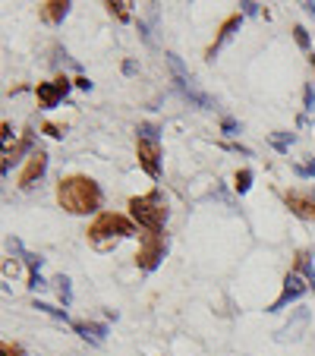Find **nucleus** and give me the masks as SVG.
Returning <instances> with one entry per match:
<instances>
[{
    "label": "nucleus",
    "mask_w": 315,
    "mask_h": 356,
    "mask_svg": "<svg viewBox=\"0 0 315 356\" xmlns=\"http://www.w3.org/2000/svg\"><path fill=\"white\" fill-rule=\"evenodd\" d=\"M57 202L70 215H92L101 205V189L88 177H67L57 183Z\"/></svg>",
    "instance_id": "obj_1"
},
{
    "label": "nucleus",
    "mask_w": 315,
    "mask_h": 356,
    "mask_svg": "<svg viewBox=\"0 0 315 356\" xmlns=\"http://www.w3.org/2000/svg\"><path fill=\"white\" fill-rule=\"evenodd\" d=\"M129 215L139 227H145L148 234H161L164 221H168V209L158 193H148V195H139V199L129 202Z\"/></svg>",
    "instance_id": "obj_2"
},
{
    "label": "nucleus",
    "mask_w": 315,
    "mask_h": 356,
    "mask_svg": "<svg viewBox=\"0 0 315 356\" xmlns=\"http://www.w3.org/2000/svg\"><path fill=\"white\" fill-rule=\"evenodd\" d=\"M133 234H136L133 224L123 215H114V211H101L92 221V227H88V236H92L95 243L104 240V236H133Z\"/></svg>",
    "instance_id": "obj_3"
},
{
    "label": "nucleus",
    "mask_w": 315,
    "mask_h": 356,
    "mask_svg": "<svg viewBox=\"0 0 315 356\" xmlns=\"http://www.w3.org/2000/svg\"><path fill=\"white\" fill-rule=\"evenodd\" d=\"M164 249H168V243H164L161 234H145V236H142L139 252H136V265H139V268H145V271L158 268V262L164 259Z\"/></svg>",
    "instance_id": "obj_4"
},
{
    "label": "nucleus",
    "mask_w": 315,
    "mask_h": 356,
    "mask_svg": "<svg viewBox=\"0 0 315 356\" xmlns=\"http://www.w3.org/2000/svg\"><path fill=\"white\" fill-rule=\"evenodd\" d=\"M306 290H309V281H306V277H302V275H296V271H293V275H287V277H284V290H281V296H277V300H275V306H271V312H281L284 306H287V302L300 300V296L306 293Z\"/></svg>",
    "instance_id": "obj_5"
},
{
    "label": "nucleus",
    "mask_w": 315,
    "mask_h": 356,
    "mask_svg": "<svg viewBox=\"0 0 315 356\" xmlns=\"http://www.w3.org/2000/svg\"><path fill=\"white\" fill-rule=\"evenodd\" d=\"M136 158H139L142 170H145L148 177H161V155H158V142H148V139H139V145H136Z\"/></svg>",
    "instance_id": "obj_6"
},
{
    "label": "nucleus",
    "mask_w": 315,
    "mask_h": 356,
    "mask_svg": "<svg viewBox=\"0 0 315 356\" xmlns=\"http://www.w3.org/2000/svg\"><path fill=\"white\" fill-rule=\"evenodd\" d=\"M70 92V79H54V82H41L38 86V101L41 108H57Z\"/></svg>",
    "instance_id": "obj_7"
},
{
    "label": "nucleus",
    "mask_w": 315,
    "mask_h": 356,
    "mask_svg": "<svg viewBox=\"0 0 315 356\" xmlns=\"http://www.w3.org/2000/svg\"><path fill=\"white\" fill-rule=\"evenodd\" d=\"M45 170H47L45 152H32V155H29V161H26V168H22V174H19V186L22 189L35 186V180H41V177H45Z\"/></svg>",
    "instance_id": "obj_8"
},
{
    "label": "nucleus",
    "mask_w": 315,
    "mask_h": 356,
    "mask_svg": "<svg viewBox=\"0 0 315 356\" xmlns=\"http://www.w3.org/2000/svg\"><path fill=\"white\" fill-rule=\"evenodd\" d=\"M287 209L302 221H315V195L312 193H287Z\"/></svg>",
    "instance_id": "obj_9"
},
{
    "label": "nucleus",
    "mask_w": 315,
    "mask_h": 356,
    "mask_svg": "<svg viewBox=\"0 0 315 356\" xmlns=\"http://www.w3.org/2000/svg\"><path fill=\"white\" fill-rule=\"evenodd\" d=\"M174 82H177V88H180V92L186 95L189 101H193L195 108H215V104H211V98H208L202 88H195V82L189 79V76H186V79H174Z\"/></svg>",
    "instance_id": "obj_10"
},
{
    "label": "nucleus",
    "mask_w": 315,
    "mask_h": 356,
    "mask_svg": "<svg viewBox=\"0 0 315 356\" xmlns=\"http://www.w3.org/2000/svg\"><path fill=\"white\" fill-rule=\"evenodd\" d=\"M236 26H240V16H230V19L224 22V26H221V35H218V38H215V44L208 47V54H205L208 60H215V54H218V51H221V47L230 41V35L236 32Z\"/></svg>",
    "instance_id": "obj_11"
},
{
    "label": "nucleus",
    "mask_w": 315,
    "mask_h": 356,
    "mask_svg": "<svg viewBox=\"0 0 315 356\" xmlns=\"http://www.w3.org/2000/svg\"><path fill=\"white\" fill-rule=\"evenodd\" d=\"M41 13H45L47 22H60L63 16L70 13V3H67V0H51V3H45V7H41Z\"/></svg>",
    "instance_id": "obj_12"
},
{
    "label": "nucleus",
    "mask_w": 315,
    "mask_h": 356,
    "mask_svg": "<svg viewBox=\"0 0 315 356\" xmlns=\"http://www.w3.org/2000/svg\"><path fill=\"white\" fill-rule=\"evenodd\" d=\"M73 328L79 331L86 341H92V343H101V337L108 334V328L104 325H88V322H73Z\"/></svg>",
    "instance_id": "obj_13"
},
{
    "label": "nucleus",
    "mask_w": 315,
    "mask_h": 356,
    "mask_svg": "<svg viewBox=\"0 0 315 356\" xmlns=\"http://www.w3.org/2000/svg\"><path fill=\"white\" fill-rule=\"evenodd\" d=\"M296 265H300V275L309 281V287L315 290V268H312V262H309L306 252H300V256H296Z\"/></svg>",
    "instance_id": "obj_14"
},
{
    "label": "nucleus",
    "mask_w": 315,
    "mask_h": 356,
    "mask_svg": "<svg viewBox=\"0 0 315 356\" xmlns=\"http://www.w3.org/2000/svg\"><path fill=\"white\" fill-rule=\"evenodd\" d=\"M293 139H296L293 133H271V145H275L277 152H281V155H284V152H287L290 145H293Z\"/></svg>",
    "instance_id": "obj_15"
},
{
    "label": "nucleus",
    "mask_w": 315,
    "mask_h": 356,
    "mask_svg": "<svg viewBox=\"0 0 315 356\" xmlns=\"http://www.w3.org/2000/svg\"><path fill=\"white\" fill-rule=\"evenodd\" d=\"M57 296H60V300H63V306H70V302H73V287H70V277H57Z\"/></svg>",
    "instance_id": "obj_16"
},
{
    "label": "nucleus",
    "mask_w": 315,
    "mask_h": 356,
    "mask_svg": "<svg viewBox=\"0 0 315 356\" xmlns=\"http://www.w3.org/2000/svg\"><path fill=\"white\" fill-rule=\"evenodd\" d=\"M234 186H236V193H249V186H252V170H236V177H234Z\"/></svg>",
    "instance_id": "obj_17"
},
{
    "label": "nucleus",
    "mask_w": 315,
    "mask_h": 356,
    "mask_svg": "<svg viewBox=\"0 0 315 356\" xmlns=\"http://www.w3.org/2000/svg\"><path fill=\"white\" fill-rule=\"evenodd\" d=\"M168 67L170 70H174V79H186V67H183V60H180V57H177V54H168Z\"/></svg>",
    "instance_id": "obj_18"
},
{
    "label": "nucleus",
    "mask_w": 315,
    "mask_h": 356,
    "mask_svg": "<svg viewBox=\"0 0 315 356\" xmlns=\"http://www.w3.org/2000/svg\"><path fill=\"white\" fill-rule=\"evenodd\" d=\"M161 129L154 127V123H139V139H148V142H158Z\"/></svg>",
    "instance_id": "obj_19"
},
{
    "label": "nucleus",
    "mask_w": 315,
    "mask_h": 356,
    "mask_svg": "<svg viewBox=\"0 0 315 356\" xmlns=\"http://www.w3.org/2000/svg\"><path fill=\"white\" fill-rule=\"evenodd\" d=\"M293 174H296V177H302V180H309V177H315V161L293 164Z\"/></svg>",
    "instance_id": "obj_20"
},
{
    "label": "nucleus",
    "mask_w": 315,
    "mask_h": 356,
    "mask_svg": "<svg viewBox=\"0 0 315 356\" xmlns=\"http://www.w3.org/2000/svg\"><path fill=\"white\" fill-rule=\"evenodd\" d=\"M32 309H38V312H47V316L63 318V322H67V309H54V306H47V302H35Z\"/></svg>",
    "instance_id": "obj_21"
},
{
    "label": "nucleus",
    "mask_w": 315,
    "mask_h": 356,
    "mask_svg": "<svg viewBox=\"0 0 315 356\" xmlns=\"http://www.w3.org/2000/svg\"><path fill=\"white\" fill-rule=\"evenodd\" d=\"M127 7H129V3H114V0H111V3H108V10H111V13H114V16H117V19H120V22H127V19H129Z\"/></svg>",
    "instance_id": "obj_22"
},
{
    "label": "nucleus",
    "mask_w": 315,
    "mask_h": 356,
    "mask_svg": "<svg viewBox=\"0 0 315 356\" xmlns=\"http://www.w3.org/2000/svg\"><path fill=\"white\" fill-rule=\"evenodd\" d=\"M221 129H224L227 136H236V133H240V123H236L234 117H224V120H221Z\"/></svg>",
    "instance_id": "obj_23"
},
{
    "label": "nucleus",
    "mask_w": 315,
    "mask_h": 356,
    "mask_svg": "<svg viewBox=\"0 0 315 356\" xmlns=\"http://www.w3.org/2000/svg\"><path fill=\"white\" fill-rule=\"evenodd\" d=\"M293 38H296V44H300L302 51H306V47H309V32H306V29H302V26H296V29H293Z\"/></svg>",
    "instance_id": "obj_24"
},
{
    "label": "nucleus",
    "mask_w": 315,
    "mask_h": 356,
    "mask_svg": "<svg viewBox=\"0 0 315 356\" xmlns=\"http://www.w3.org/2000/svg\"><path fill=\"white\" fill-rule=\"evenodd\" d=\"M302 104H306V111H315V92H312V86L302 88Z\"/></svg>",
    "instance_id": "obj_25"
},
{
    "label": "nucleus",
    "mask_w": 315,
    "mask_h": 356,
    "mask_svg": "<svg viewBox=\"0 0 315 356\" xmlns=\"http://www.w3.org/2000/svg\"><path fill=\"white\" fill-rule=\"evenodd\" d=\"M29 287H32V290H45L47 284H45V277H41V275H29Z\"/></svg>",
    "instance_id": "obj_26"
},
{
    "label": "nucleus",
    "mask_w": 315,
    "mask_h": 356,
    "mask_svg": "<svg viewBox=\"0 0 315 356\" xmlns=\"http://www.w3.org/2000/svg\"><path fill=\"white\" fill-rule=\"evenodd\" d=\"M45 133L51 136V139H63V129L54 127V123H45Z\"/></svg>",
    "instance_id": "obj_27"
},
{
    "label": "nucleus",
    "mask_w": 315,
    "mask_h": 356,
    "mask_svg": "<svg viewBox=\"0 0 315 356\" xmlns=\"http://www.w3.org/2000/svg\"><path fill=\"white\" fill-rule=\"evenodd\" d=\"M3 356H22V347H16V343L3 341Z\"/></svg>",
    "instance_id": "obj_28"
},
{
    "label": "nucleus",
    "mask_w": 315,
    "mask_h": 356,
    "mask_svg": "<svg viewBox=\"0 0 315 356\" xmlns=\"http://www.w3.org/2000/svg\"><path fill=\"white\" fill-rule=\"evenodd\" d=\"M240 7H243V13H246V16L259 13V3H252V0H246V3H240Z\"/></svg>",
    "instance_id": "obj_29"
},
{
    "label": "nucleus",
    "mask_w": 315,
    "mask_h": 356,
    "mask_svg": "<svg viewBox=\"0 0 315 356\" xmlns=\"http://www.w3.org/2000/svg\"><path fill=\"white\" fill-rule=\"evenodd\" d=\"M10 142H13V129H10V123H3V145H7V152H10Z\"/></svg>",
    "instance_id": "obj_30"
},
{
    "label": "nucleus",
    "mask_w": 315,
    "mask_h": 356,
    "mask_svg": "<svg viewBox=\"0 0 315 356\" xmlns=\"http://www.w3.org/2000/svg\"><path fill=\"white\" fill-rule=\"evenodd\" d=\"M3 275H19V262H7L3 265Z\"/></svg>",
    "instance_id": "obj_31"
},
{
    "label": "nucleus",
    "mask_w": 315,
    "mask_h": 356,
    "mask_svg": "<svg viewBox=\"0 0 315 356\" xmlns=\"http://www.w3.org/2000/svg\"><path fill=\"white\" fill-rule=\"evenodd\" d=\"M76 88H82V92H88V88H92V82H88L86 76H79V79H76Z\"/></svg>",
    "instance_id": "obj_32"
},
{
    "label": "nucleus",
    "mask_w": 315,
    "mask_h": 356,
    "mask_svg": "<svg viewBox=\"0 0 315 356\" xmlns=\"http://www.w3.org/2000/svg\"><path fill=\"white\" fill-rule=\"evenodd\" d=\"M123 73L133 76V73H136V60H127V63H123Z\"/></svg>",
    "instance_id": "obj_33"
},
{
    "label": "nucleus",
    "mask_w": 315,
    "mask_h": 356,
    "mask_svg": "<svg viewBox=\"0 0 315 356\" xmlns=\"http://www.w3.org/2000/svg\"><path fill=\"white\" fill-rule=\"evenodd\" d=\"M302 10H306L309 16H315V3H312V0H309V3H302Z\"/></svg>",
    "instance_id": "obj_34"
},
{
    "label": "nucleus",
    "mask_w": 315,
    "mask_h": 356,
    "mask_svg": "<svg viewBox=\"0 0 315 356\" xmlns=\"http://www.w3.org/2000/svg\"><path fill=\"white\" fill-rule=\"evenodd\" d=\"M312 70H315V57H312Z\"/></svg>",
    "instance_id": "obj_35"
}]
</instances>
